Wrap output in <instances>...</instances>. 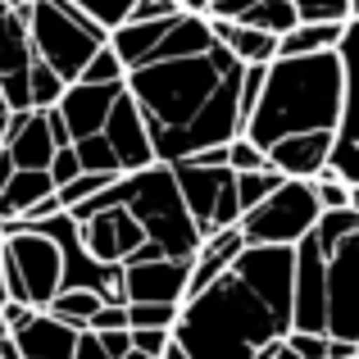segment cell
I'll return each instance as SVG.
<instances>
[{
	"mask_svg": "<svg viewBox=\"0 0 359 359\" xmlns=\"http://www.w3.org/2000/svg\"><path fill=\"white\" fill-rule=\"evenodd\" d=\"M109 46L123 60L159 164L232 146L245 132V64L219 41L210 18L182 9L159 23H123Z\"/></svg>",
	"mask_w": 359,
	"mask_h": 359,
	"instance_id": "1",
	"label": "cell"
},
{
	"mask_svg": "<svg viewBox=\"0 0 359 359\" xmlns=\"http://www.w3.org/2000/svg\"><path fill=\"white\" fill-rule=\"evenodd\" d=\"M296 332V250L245 245L241 259L182 305L173 341L191 359H259Z\"/></svg>",
	"mask_w": 359,
	"mask_h": 359,
	"instance_id": "2",
	"label": "cell"
},
{
	"mask_svg": "<svg viewBox=\"0 0 359 359\" xmlns=\"http://www.w3.org/2000/svg\"><path fill=\"white\" fill-rule=\"evenodd\" d=\"M341 118H346L341 50L273 60L241 137L255 141L282 177L318 182L332 164Z\"/></svg>",
	"mask_w": 359,
	"mask_h": 359,
	"instance_id": "3",
	"label": "cell"
},
{
	"mask_svg": "<svg viewBox=\"0 0 359 359\" xmlns=\"http://www.w3.org/2000/svg\"><path fill=\"white\" fill-rule=\"evenodd\" d=\"M296 332L359 346V210H327L296 245Z\"/></svg>",
	"mask_w": 359,
	"mask_h": 359,
	"instance_id": "4",
	"label": "cell"
},
{
	"mask_svg": "<svg viewBox=\"0 0 359 359\" xmlns=\"http://www.w3.org/2000/svg\"><path fill=\"white\" fill-rule=\"evenodd\" d=\"M109 196L128 210V219L141 228L150 250L164 259H196L201 250V228L187 214V201L177 191V177L168 164H150L141 173H128L109 187Z\"/></svg>",
	"mask_w": 359,
	"mask_h": 359,
	"instance_id": "5",
	"label": "cell"
},
{
	"mask_svg": "<svg viewBox=\"0 0 359 359\" xmlns=\"http://www.w3.org/2000/svg\"><path fill=\"white\" fill-rule=\"evenodd\" d=\"M32 46L41 64L64 82H82L87 64L109 46V32L91 23L73 0H32Z\"/></svg>",
	"mask_w": 359,
	"mask_h": 359,
	"instance_id": "6",
	"label": "cell"
},
{
	"mask_svg": "<svg viewBox=\"0 0 359 359\" xmlns=\"http://www.w3.org/2000/svg\"><path fill=\"white\" fill-rule=\"evenodd\" d=\"M5 287L9 300L32 309H50L64 291V255L60 241L41 228L5 223Z\"/></svg>",
	"mask_w": 359,
	"mask_h": 359,
	"instance_id": "7",
	"label": "cell"
},
{
	"mask_svg": "<svg viewBox=\"0 0 359 359\" xmlns=\"http://www.w3.org/2000/svg\"><path fill=\"white\" fill-rule=\"evenodd\" d=\"M177 177V191L187 201V214L201 228V237H219L228 228H241V187L232 164H201V159H177L168 164Z\"/></svg>",
	"mask_w": 359,
	"mask_h": 359,
	"instance_id": "8",
	"label": "cell"
},
{
	"mask_svg": "<svg viewBox=\"0 0 359 359\" xmlns=\"http://www.w3.org/2000/svg\"><path fill=\"white\" fill-rule=\"evenodd\" d=\"M318 219H323V205H318L314 182L287 177L269 201L255 205L241 219V237H245V245H287V250H296L314 232Z\"/></svg>",
	"mask_w": 359,
	"mask_h": 359,
	"instance_id": "9",
	"label": "cell"
},
{
	"mask_svg": "<svg viewBox=\"0 0 359 359\" xmlns=\"http://www.w3.org/2000/svg\"><path fill=\"white\" fill-rule=\"evenodd\" d=\"M41 55L32 46V0L0 5V91L9 109H32V82L41 73Z\"/></svg>",
	"mask_w": 359,
	"mask_h": 359,
	"instance_id": "10",
	"label": "cell"
},
{
	"mask_svg": "<svg viewBox=\"0 0 359 359\" xmlns=\"http://www.w3.org/2000/svg\"><path fill=\"white\" fill-rule=\"evenodd\" d=\"M187 291H191V259H141L123 269L128 305H187Z\"/></svg>",
	"mask_w": 359,
	"mask_h": 359,
	"instance_id": "11",
	"label": "cell"
},
{
	"mask_svg": "<svg viewBox=\"0 0 359 359\" xmlns=\"http://www.w3.org/2000/svg\"><path fill=\"white\" fill-rule=\"evenodd\" d=\"M341 64H346V118H341V137H337L327 173L359 187V18H351V27H346Z\"/></svg>",
	"mask_w": 359,
	"mask_h": 359,
	"instance_id": "12",
	"label": "cell"
},
{
	"mask_svg": "<svg viewBox=\"0 0 359 359\" xmlns=\"http://www.w3.org/2000/svg\"><path fill=\"white\" fill-rule=\"evenodd\" d=\"M14 341L23 359H73L82 341V327L55 318L50 309H36L23 327H14Z\"/></svg>",
	"mask_w": 359,
	"mask_h": 359,
	"instance_id": "13",
	"label": "cell"
},
{
	"mask_svg": "<svg viewBox=\"0 0 359 359\" xmlns=\"http://www.w3.org/2000/svg\"><path fill=\"white\" fill-rule=\"evenodd\" d=\"M241 250H245L241 228H228V232H219V237H205L201 250H196V259H191V291H187V300H191L196 291H205L210 282H219L223 273L241 259Z\"/></svg>",
	"mask_w": 359,
	"mask_h": 359,
	"instance_id": "14",
	"label": "cell"
},
{
	"mask_svg": "<svg viewBox=\"0 0 359 359\" xmlns=\"http://www.w3.org/2000/svg\"><path fill=\"white\" fill-rule=\"evenodd\" d=\"M214 32H219V41L237 55L245 69H250V64H273L278 60V36L273 32H259V27H250V23H237V18L214 23Z\"/></svg>",
	"mask_w": 359,
	"mask_h": 359,
	"instance_id": "15",
	"label": "cell"
},
{
	"mask_svg": "<svg viewBox=\"0 0 359 359\" xmlns=\"http://www.w3.org/2000/svg\"><path fill=\"white\" fill-rule=\"evenodd\" d=\"M346 27H351V23H296V27H291V32L278 41V60H300V55L341 50Z\"/></svg>",
	"mask_w": 359,
	"mask_h": 359,
	"instance_id": "16",
	"label": "cell"
},
{
	"mask_svg": "<svg viewBox=\"0 0 359 359\" xmlns=\"http://www.w3.org/2000/svg\"><path fill=\"white\" fill-rule=\"evenodd\" d=\"M105 305H109V300H105V296H96V291H60V296H55V305H50V314L87 332L91 318H96Z\"/></svg>",
	"mask_w": 359,
	"mask_h": 359,
	"instance_id": "17",
	"label": "cell"
},
{
	"mask_svg": "<svg viewBox=\"0 0 359 359\" xmlns=\"http://www.w3.org/2000/svg\"><path fill=\"white\" fill-rule=\"evenodd\" d=\"M237 23H250V27L273 32V36L282 41V36H287L291 27L300 23V14H296V5H291V0H259L255 9H245V18H237Z\"/></svg>",
	"mask_w": 359,
	"mask_h": 359,
	"instance_id": "18",
	"label": "cell"
},
{
	"mask_svg": "<svg viewBox=\"0 0 359 359\" xmlns=\"http://www.w3.org/2000/svg\"><path fill=\"white\" fill-rule=\"evenodd\" d=\"M287 182V177L278 173V168H259V173H237V187H241V219L255 210V205H264L278 187Z\"/></svg>",
	"mask_w": 359,
	"mask_h": 359,
	"instance_id": "19",
	"label": "cell"
},
{
	"mask_svg": "<svg viewBox=\"0 0 359 359\" xmlns=\"http://www.w3.org/2000/svg\"><path fill=\"white\" fill-rule=\"evenodd\" d=\"M73 5L82 9V14L91 18V23H100L109 36L118 32L123 23L132 18V9H137V0H73Z\"/></svg>",
	"mask_w": 359,
	"mask_h": 359,
	"instance_id": "20",
	"label": "cell"
},
{
	"mask_svg": "<svg viewBox=\"0 0 359 359\" xmlns=\"http://www.w3.org/2000/svg\"><path fill=\"white\" fill-rule=\"evenodd\" d=\"M300 23H351L355 0H291Z\"/></svg>",
	"mask_w": 359,
	"mask_h": 359,
	"instance_id": "21",
	"label": "cell"
},
{
	"mask_svg": "<svg viewBox=\"0 0 359 359\" xmlns=\"http://www.w3.org/2000/svg\"><path fill=\"white\" fill-rule=\"evenodd\" d=\"M128 318L132 327H146V332H173L182 305H128Z\"/></svg>",
	"mask_w": 359,
	"mask_h": 359,
	"instance_id": "22",
	"label": "cell"
},
{
	"mask_svg": "<svg viewBox=\"0 0 359 359\" xmlns=\"http://www.w3.org/2000/svg\"><path fill=\"white\" fill-rule=\"evenodd\" d=\"M187 14H201L210 23H228V18H245V9H255L259 0H177Z\"/></svg>",
	"mask_w": 359,
	"mask_h": 359,
	"instance_id": "23",
	"label": "cell"
},
{
	"mask_svg": "<svg viewBox=\"0 0 359 359\" xmlns=\"http://www.w3.org/2000/svg\"><path fill=\"white\" fill-rule=\"evenodd\" d=\"M118 177H105V173H82V177H73L69 187H60V205L64 210H78V205H87L91 196H100L105 187H114Z\"/></svg>",
	"mask_w": 359,
	"mask_h": 359,
	"instance_id": "24",
	"label": "cell"
},
{
	"mask_svg": "<svg viewBox=\"0 0 359 359\" xmlns=\"http://www.w3.org/2000/svg\"><path fill=\"white\" fill-rule=\"evenodd\" d=\"M123 78H128V73H123V60L114 55V46H105V50L87 64V73H82V82H96V87H105V82H123Z\"/></svg>",
	"mask_w": 359,
	"mask_h": 359,
	"instance_id": "25",
	"label": "cell"
},
{
	"mask_svg": "<svg viewBox=\"0 0 359 359\" xmlns=\"http://www.w3.org/2000/svg\"><path fill=\"white\" fill-rule=\"evenodd\" d=\"M228 164L237 168V173H259V168H273L269 155H264L255 141H245V137H237V141L228 146Z\"/></svg>",
	"mask_w": 359,
	"mask_h": 359,
	"instance_id": "26",
	"label": "cell"
},
{
	"mask_svg": "<svg viewBox=\"0 0 359 359\" xmlns=\"http://www.w3.org/2000/svg\"><path fill=\"white\" fill-rule=\"evenodd\" d=\"M314 191H318L323 214H327V210H351V182H341L337 173H323V177L314 182Z\"/></svg>",
	"mask_w": 359,
	"mask_h": 359,
	"instance_id": "27",
	"label": "cell"
},
{
	"mask_svg": "<svg viewBox=\"0 0 359 359\" xmlns=\"http://www.w3.org/2000/svg\"><path fill=\"white\" fill-rule=\"evenodd\" d=\"M128 327H132L128 305H123V300H109V305L100 309L96 318H91V327H87V332H128Z\"/></svg>",
	"mask_w": 359,
	"mask_h": 359,
	"instance_id": "28",
	"label": "cell"
},
{
	"mask_svg": "<svg viewBox=\"0 0 359 359\" xmlns=\"http://www.w3.org/2000/svg\"><path fill=\"white\" fill-rule=\"evenodd\" d=\"M173 14H182L177 0H137L128 23H159V18H173Z\"/></svg>",
	"mask_w": 359,
	"mask_h": 359,
	"instance_id": "29",
	"label": "cell"
},
{
	"mask_svg": "<svg viewBox=\"0 0 359 359\" xmlns=\"http://www.w3.org/2000/svg\"><path fill=\"white\" fill-rule=\"evenodd\" d=\"M287 341L300 351V359H327V351H332V337L323 332H291Z\"/></svg>",
	"mask_w": 359,
	"mask_h": 359,
	"instance_id": "30",
	"label": "cell"
},
{
	"mask_svg": "<svg viewBox=\"0 0 359 359\" xmlns=\"http://www.w3.org/2000/svg\"><path fill=\"white\" fill-rule=\"evenodd\" d=\"M132 346L150 359H164V351L173 346V332H146V327H132Z\"/></svg>",
	"mask_w": 359,
	"mask_h": 359,
	"instance_id": "31",
	"label": "cell"
},
{
	"mask_svg": "<svg viewBox=\"0 0 359 359\" xmlns=\"http://www.w3.org/2000/svg\"><path fill=\"white\" fill-rule=\"evenodd\" d=\"M259 359H300V351H296L291 341H273V346H269V351H264Z\"/></svg>",
	"mask_w": 359,
	"mask_h": 359,
	"instance_id": "32",
	"label": "cell"
},
{
	"mask_svg": "<svg viewBox=\"0 0 359 359\" xmlns=\"http://www.w3.org/2000/svg\"><path fill=\"white\" fill-rule=\"evenodd\" d=\"M9 123H14V109H9L5 91H0V146H5V137H9Z\"/></svg>",
	"mask_w": 359,
	"mask_h": 359,
	"instance_id": "33",
	"label": "cell"
},
{
	"mask_svg": "<svg viewBox=\"0 0 359 359\" xmlns=\"http://www.w3.org/2000/svg\"><path fill=\"white\" fill-rule=\"evenodd\" d=\"M9 305V287H5V228H0V309Z\"/></svg>",
	"mask_w": 359,
	"mask_h": 359,
	"instance_id": "34",
	"label": "cell"
},
{
	"mask_svg": "<svg viewBox=\"0 0 359 359\" xmlns=\"http://www.w3.org/2000/svg\"><path fill=\"white\" fill-rule=\"evenodd\" d=\"M164 359H191V355H187V351H182V346H177V341H173V346H168V351H164Z\"/></svg>",
	"mask_w": 359,
	"mask_h": 359,
	"instance_id": "35",
	"label": "cell"
},
{
	"mask_svg": "<svg viewBox=\"0 0 359 359\" xmlns=\"http://www.w3.org/2000/svg\"><path fill=\"white\" fill-rule=\"evenodd\" d=\"M5 337H14V332H9V318H5V309H0V341H5Z\"/></svg>",
	"mask_w": 359,
	"mask_h": 359,
	"instance_id": "36",
	"label": "cell"
},
{
	"mask_svg": "<svg viewBox=\"0 0 359 359\" xmlns=\"http://www.w3.org/2000/svg\"><path fill=\"white\" fill-rule=\"evenodd\" d=\"M351 210H359V187H351Z\"/></svg>",
	"mask_w": 359,
	"mask_h": 359,
	"instance_id": "37",
	"label": "cell"
},
{
	"mask_svg": "<svg viewBox=\"0 0 359 359\" xmlns=\"http://www.w3.org/2000/svg\"><path fill=\"white\" fill-rule=\"evenodd\" d=\"M355 18H359V0H355Z\"/></svg>",
	"mask_w": 359,
	"mask_h": 359,
	"instance_id": "38",
	"label": "cell"
},
{
	"mask_svg": "<svg viewBox=\"0 0 359 359\" xmlns=\"http://www.w3.org/2000/svg\"><path fill=\"white\" fill-rule=\"evenodd\" d=\"M0 5H5V0H0Z\"/></svg>",
	"mask_w": 359,
	"mask_h": 359,
	"instance_id": "39",
	"label": "cell"
}]
</instances>
